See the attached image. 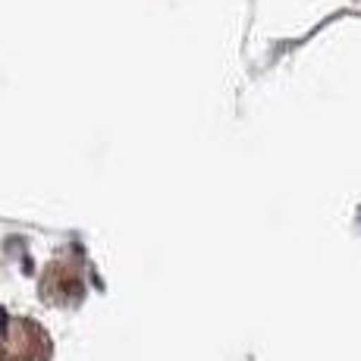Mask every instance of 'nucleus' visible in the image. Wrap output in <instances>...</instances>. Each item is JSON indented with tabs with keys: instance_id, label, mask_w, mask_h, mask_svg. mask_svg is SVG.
Listing matches in <instances>:
<instances>
[{
	"instance_id": "nucleus-1",
	"label": "nucleus",
	"mask_w": 361,
	"mask_h": 361,
	"mask_svg": "<svg viewBox=\"0 0 361 361\" xmlns=\"http://www.w3.org/2000/svg\"><path fill=\"white\" fill-rule=\"evenodd\" d=\"M0 361H51V336L32 317H0Z\"/></svg>"
}]
</instances>
